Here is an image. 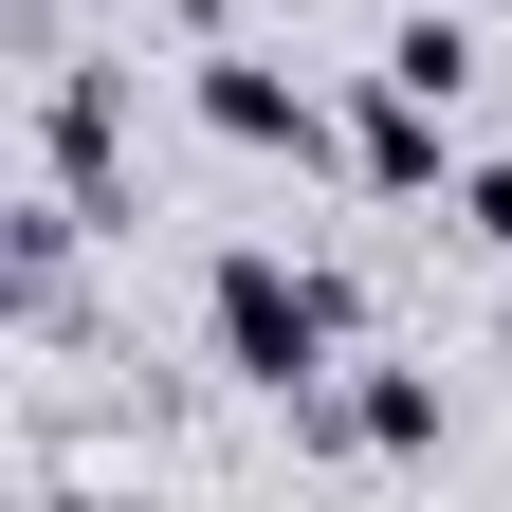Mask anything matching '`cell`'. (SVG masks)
I'll use <instances>...</instances> for the list:
<instances>
[{"mask_svg":"<svg viewBox=\"0 0 512 512\" xmlns=\"http://www.w3.org/2000/svg\"><path fill=\"white\" fill-rule=\"evenodd\" d=\"M202 348H220V384H256V403H311V384L348 366V275L293 256V238H220L202 256Z\"/></svg>","mask_w":512,"mask_h":512,"instance_id":"cell-1","label":"cell"},{"mask_svg":"<svg viewBox=\"0 0 512 512\" xmlns=\"http://www.w3.org/2000/svg\"><path fill=\"white\" fill-rule=\"evenodd\" d=\"M384 74L458 110V92H476V19H439V0H403V19H384Z\"/></svg>","mask_w":512,"mask_h":512,"instance_id":"cell-5","label":"cell"},{"mask_svg":"<svg viewBox=\"0 0 512 512\" xmlns=\"http://www.w3.org/2000/svg\"><path fill=\"white\" fill-rule=\"evenodd\" d=\"M494 19H512V0H494Z\"/></svg>","mask_w":512,"mask_h":512,"instance_id":"cell-7","label":"cell"},{"mask_svg":"<svg viewBox=\"0 0 512 512\" xmlns=\"http://www.w3.org/2000/svg\"><path fill=\"white\" fill-rule=\"evenodd\" d=\"M293 439H311V458H439V366H366V384H311V403H293Z\"/></svg>","mask_w":512,"mask_h":512,"instance_id":"cell-3","label":"cell"},{"mask_svg":"<svg viewBox=\"0 0 512 512\" xmlns=\"http://www.w3.org/2000/svg\"><path fill=\"white\" fill-rule=\"evenodd\" d=\"M439 128H458L439 92L366 74V92H348V183H366V202H421V183H439Z\"/></svg>","mask_w":512,"mask_h":512,"instance_id":"cell-4","label":"cell"},{"mask_svg":"<svg viewBox=\"0 0 512 512\" xmlns=\"http://www.w3.org/2000/svg\"><path fill=\"white\" fill-rule=\"evenodd\" d=\"M458 238H494V256H512V147H494V165L458 183Z\"/></svg>","mask_w":512,"mask_h":512,"instance_id":"cell-6","label":"cell"},{"mask_svg":"<svg viewBox=\"0 0 512 512\" xmlns=\"http://www.w3.org/2000/svg\"><path fill=\"white\" fill-rule=\"evenodd\" d=\"M183 110H202V147H238V165H348V110L293 74V55H256V37H220L202 74H183Z\"/></svg>","mask_w":512,"mask_h":512,"instance_id":"cell-2","label":"cell"}]
</instances>
